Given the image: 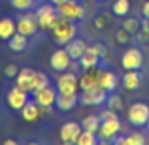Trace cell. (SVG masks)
I'll list each match as a JSON object with an SVG mask.
<instances>
[{
	"label": "cell",
	"mask_w": 149,
	"mask_h": 145,
	"mask_svg": "<svg viewBox=\"0 0 149 145\" xmlns=\"http://www.w3.org/2000/svg\"><path fill=\"white\" fill-rule=\"evenodd\" d=\"M96 2H100V4H104V2H108V0H96Z\"/></svg>",
	"instance_id": "cell-42"
},
{
	"label": "cell",
	"mask_w": 149,
	"mask_h": 145,
	"mask_svg": "<svg viewBox=\"0 0 149 145\" xmlns=\"http://www.w3.org/2000/svg\"><path fill=\"white\" fill-rule=\"evenodd\" d=\"M79 89V77L76 76V72H61L57 77V91L62 94H77Z\"/></svg>",
	"instance_id": "cell-10"
},
{
	"label": "cell",
	"mask_w": 149,
	"mask_h": 145,
	"mask_svg": "<svg viewBox=\"0 0 149 145\" xmlns=\"http://www.w3.org/2000/svg\"><path fill=\"white\" fill-rule=\"evenodd\" d=\"M127 121L134 128H143L149 123V104L146 102H134L127 111Z\"/></svg>",
	"instance_id": "cell-4"
},
{
	"label": "cell",
	"mask_w": 149,
	"mask_h": 145,
	"mask_svg": "<svg viewBox=\"0 0 149 145\" xmlns=\"http://www.w3.org/2000/svg\"><path fill=\"white\" fill-rule=\"evenodd\" d=\"M98 85L108 92H115L117 87L121 85V79L113 70H100L98 74Z\"/></svg>",
	"instance_id": "cell-16"
},
{
	"label": "cell",
	"mask_w": 149,
	"mask_h": 145,
	"mask_svg": "<svg viewBox=\"0 0 149 145\" xmlns=\"http://www.w3.org/2000/svg\"><path fill=\"white\" fill-rule=\"evenodd\" d=\"M100 124H102V119H100V115H87L83 121H81V126H83V130L95 132V134H98V130H100Z\"/></svg>",
	"instance_id": "cell-28"
},
{
	"label": "cell",
	"mask_w": 149,
	"mask_h": 145,
	"mask_svg": "<svg viewBox=\"0 0 149 145\" xmlns=\"http://www.w3.org/2000/svg\"><path fill=\"white\" fill-rule=\"evenodd\" d=\"M77 64H79L81 70H91V68H98L102 64V57L98 55V51H96L95 45H89L87 51H85L83 55H81V58L77 60Z\"/></svg>",
	"instance_id": "cell-15"
},
{
	"label": "cell",
	"mask_w": 149,
	"mask_h": 145,
	"mask_svg": "<svg viewBox=\"0 0 149 145\" xmlns=\"http://www.w3.org/2000/svg\"><path fill=\"white\" fill-rule=\"evenodd\" d=\"M146 64V55L138 45H132L121 55V66L123 70H142Z\"/></svg>",
	"instance_id": "cell-6"
},
{
	"label": "cell",
	"mask_w": 149,
	"mask_h": 145,
	"mask_svg": "<svg viewBox=\"0 0 149 145\" xmlns=\"http://www.w3.org/2000/svg\"><path fill=\"white\" fill-rule=\"evenodd\" d=\"M142 28L149 32V17H143V19H142Z\"/></svg>",
	"instance_id": "cell-39"
},
{
	"label": "cell",
	"mask_w": 149,
	"mask_h": 145,
	"mask_svg": "<svg viewBox=\"0 0 149 145\" xmlns=\"http://www.w3.org/2000/svg\"><path fill=\"white\" fill-rule=\"evenodd\" d=\"M143 85V74L142 70H127L121 77V87L128 92H134L138 89H142Z\"/></svg>",
	"instance_id": "cell-14"
},
{
	"label": "cell",
	"mask_w": 149,
	"mask_h": 145,
	"mask_svg": "<svg viewBox=\"0 0 149 145\" xmlns=\"http://www.w3.org/2000/svg\"><path fill=\"white\" fill-rule=\"evenodd\" d=\"M106 104H108V108L113 109V111H121V109H123V98L119 94H115V92H109Z\"/></svg>",
	"instance_id": "cell-33"
},
{
	"label": "cell",
	"mask_w": 149,
	"mask_h": 145,
	"mask_svg": "<svg viewBox=\"0 0 149 145\" xmlns=\"http://www.w3.org/2000/svg\"><path fill=\"white\" fill-rule=\"evenodd\" d=\"M6 44H8V49L10 51H13V53H23V51L29 49V36H25V34H21V32H15Z\"/></svg>",
	"instance_id": "cell-23"
},
{
	"label": "cell",
	"mask_w": 149,
	"mask_h": 145,
	"mask_svg": "<svg viewBox=\"0 0 149 145\" xmlns=\"http://www.w3.org/2000/svg\"><path fill=\"white\" fill-rule=\"evenodd\" d=\"M113 40H115L117 45H128L132 42V34L127 32V30L121 26V28H117L115 32H113Z\"/></svg>",
	"instance_id": "cell-31"
},
{
	"label": "cell",
	"mask_w": 149,
	"mask_h": 145,
	"mask_svg": "<svg viewBox=\"0 0 149 145\" xmlns=\"http://www.w3.org/2000/svg\"><path fill=\"white\" fill-rule=\"evenodd\" d=\"M108 94H109L108 91H104L100 85H96L93 89H85V91L79 92V104L81 105H102L108 100Z\"/></svg>",
	"instance_id": "cell-11"
},
{
	"label": "cell",
	"mask_w": 149,
	"mask_h": 145,
	"mask_svg": "<svg viewBox=\"0 0 149 145\" xmlns=\"http://www.w3.org/2000/svg\"><path fill=\"white\" fill-rule=\"evenodd\" d=\"M123 28L127 30V32H130V34H136L140 28H142V21H140L138 17L127 15V17H123Z\"/></svg>",
	"instance_id": "cell-29"
},
{
	"label": "cell",
	"mask_w": 149,
	"mask_h": 145,
	"mask_svg": "<svg viewBox=\"0 0 149 145\" xmlns=\"http://www.w3.org/2000/svg\"><path fill=\"white\" fill-rule=\"evenodd\" d=\"M64 47H66V51H68V55L72 57V60H79L81 55L87 51L89 45H87V42H85L83 38H77V36H76L72 42H68Z\"/></svg>",
	"instance_id": "cell-19"
},
{
	"label": "cell",
	"mask_w": 149,
	"mask_h": 145,
	"mask_svg": "<svg viewBox=\"0 0 149 145\" xmlns=\"http://www.w3.org/2000/svg\"><path fill=\"white\" fill-rule=\"evenodd\" d=\"M96 47V51H98V55L102 57V60H106V58H108V47H106L104 44H93Z\"/></svg>",
	"instance_id": "cell-37"
},
{
	"label": "cell",
	"mask_w": 149,
	"mask_h": 145,
	"mask_svg": "<svg viewBox=\"0 0 149 145\" xmlns=\"http://www.w3.org/2000/svg\"><path fill=\"white\" fill-rule=\"evenodd\" d=\"M58 13H61V17H64V19H70V21H74V23H79V21H83L85 15H87V8H85L79 0H68V2H64V4L58 6Z\"/></svg>",
	"instance_id": "cell-7"
},
{
	"label": "cell",
	"mask_w": 149,
	"mask_h": 145,
	"mask_svg": "<svg viewBox=\"0 0 149 145\" xmlns=\"http://www.w3.org/2000/svg\"><path fill=\"white\" fill-rule=\"evenodd\" d=\"M130 10H132L130 0H115V2L111 4V13L115 15V17H121V19L130 15Z\"/></svg>",
	"instance_id": "cell-25"
},
{
	"label": "cell",
	"mask_w": 149,
	"mask_h": 145,
	"mask_svg": "<svg viewBox=\"0 0 149 145\" xmlns=\"http://www.w3.org/2000/svg\"><path fill=\"white\" fill-rule=\"evenodd\" d=\"M147 130H149V123H147Z\"/></svg>",
	"instance_id": "cell-43"
},
{
	"label": "cell",
	"mask_w": 149,
	"mask_h": 145,
	"mask_svg": "<svg viewBox=\"0 0 149 145\" xmlns=\"http://www.w3.org/2000/svg\"><path fill=\"white\" fill-rule=\"evenodd\" d=\"M72 64H74V60L68 55V51H66L64 45H58V47L51 53V57H49V68L53 70V72H57V74L70 70Z\"/></svg>",
	"instance_id": "cell-8"
},
{
	"label": "cell",
	"mask_w": 149,
	"mask_h": 145,
	"mask_svg": "<svg viewBox=\"0 0 149 145\" xmlns=\"http://www.w3.org/2000/svg\"><path fill=\"white\" fill-rule=\"evenodd\" d=\"M29 94H30L29 91L21 89L19 85H13V87L8 91V94H6V104H8V108H10L11 111H21V108L30 100Z\"/></svg>",
	"instance_id": "cell-12"
},
{
	"label": "cell",
	"mask_w": 149,
	"mask_h": 145,
	"mask_svg": "<svg viewBox=\"0 0 149 145\" xmlns=\"http://www.w3.org/2000/svg\"><path fill=\"white\" fill-rule=\"evenodd\" d=\"M123 132V123H121L119 117H113V119H102L100 130H98V142L104 143H113V139Z\"/></svg>",
	"instance_id": "cell-5"
},
{
	"label": "cell",
	"mask_w": 149,
	"mask_h": 145,
	"mask_svg": "<svg viewBox=\"0 0 149 145\" xmlns=\"http://www.w3.org/2000/svg\"><path fill=\"white\" fill-rule=\"evenodd\" d=\"M34 15H36V21L40 30H51L55 26V23L61 19L58 13V8L51 2H42L34 8Z\"/></svg>",
	"instance_id": "cell-2"
},
{
	"label": "cell",
	"mask_w": 149,
	"mask_h": 145,
	"mask_svg": "<svg viewBox=\"0 0 149 145\" xmlns=\"http://www.w3.org/2000/svg\"><path fill=\"white\" fill-rule=\"evenodd\" d=\"M19 142L17 139H13V138H8V139H4V145H17Z\"/></svg>",
	"instance_id": "cell-40"
},
{
	"label": "cell",
	"mask_w": 149,
	"mask_h": 145,
	"mask_svg": "<svg viewBox=\"0 0 149 145\" xmlns=\"http://www.w3.org/2000/svg\"><path fill=\"white\" fill-rule=\"evenodd\" d=\"M93 26H95L96 30H106L109 26V15L108 11H100V13H96L95 17H93Z\"/></svg>",
	"instance_id": "cell-30"
},
{
	"label": "cell",
	"mask_w": 149,
	"mask_h": 145,
	"mask_svg": "<svg viewBox=\"0 0 149 145\" xmlns=\"http://www.w3.org/2000/svg\"><path fill=\"white\" fill-rule=\"evenodd\" d=\"M98 115H100V119H113V117H119V115H117V111H113V109H109V108L102 109Z\"/></svg>",
	"instance_id": "cell-35"
},
{
	"label": "cell",
	"mask_w": 149,
	"mask_h": 145,
	"mask_svg": "<svg viewBox=\"0 0 149 145\" xmlns=\"http://www.w3.org/2000/svg\"><path fill=\"white\" fill-rule=\"evenodd\" d=\"M15 32H17L15 19L10 17V15H4V17H0V40H2V42H8Z\"/></svg>",
	"instance_id": "cell-21"
},
{
	"label": "cell",
	"mask_w": 149,
	"mask_h": 145,
	"mask_svg": "<svg viewBox=\"0 0 149 145\" xmlns=\"http://www.w3.org/2000/svg\"><path fill=\"white\" fill-rule=\"evenodd\" d=\"M113 143L115 145H146L147 138H146V134H142L140 130H132V132H128L127 136L119 134L113 139Z\"/></svg>",
	"instance_id": "cell-18"
},
{
	"label": "cell",
	"mask_w": 149,
	"mask_h": 145,
	"mask_svg": "<svg viewBox=\"0 0 149 145\" xmlns=\"http://www.w3.org/2000/svg\"><path fill=\"white\" fill-rule=\"evenodd\" d=\"M57 96H58V91H57V87H53V85H47V87L38 89L36 92H32V100L42 108V113H51L53 111Z\"/></svg>",
	"instance_id": "cell-3"
},
{
	"label": "cell",
	"mask_w": 149,
	"mask_h": 145,
	"mask_svg": "<svg viewBox=\"0 0 149 145\" xmlns=\"http://www.w3.org/2000/svg\"><path fill=\"white\" fill-rule=\"evenodd\" d=\"M142 15H143V17H149V0H146V2H143V6H142Z\"/></svg>",
	"instance_id": "cell-38"
},
{
	"label": "cell",
	"mask_w": 149,
	"mask_h": 145,
	"mask_svg": "<svg viewBox=\"0 0 149 145\" xmlns=\"http://www.w3.org/2000/svg\"><path fill=\"white\" fill-rule=\"evenodd\" d=\"M11 6V10L19 11V13H23V11H32L34 8L38 6V0H8Z\"/></svg>",
	"instance_id": "cell-27"
},
{
	"label": "cell",
	"mask_w": 149,
	"mask_h": 145,
	"mask_svg": "<svg viewBox=\"0 0 149 145\" xmlns=\"http://www.w3.org/2000/svg\"><path fill=\"white\" fill-rule=\"evenodd\" d=\"M0 115H2V109H0Z\"/></svg>",
	"instance_id": "cell-44"
},
{
	"label": "cell",
	"mask_w": 149,
	"mask_h": 145,
	"mask_svg": "<svg viewBox=\"0 0 149 145\" xmlns=\"http://www.w3.org/2000/svg\"><path fill=\"white\" fill-rule=\"evenodd\" d=\"M19 70L21 68H19L15 62H10V64L4 66V77H6V79H15L17 74H19Z\"/></svg>",
	"instance_id": "cell-34"
},
{
	"label": "cell",
	"mask_w": 149,
	"mask_h": 145,
	"mask_svg": "<svg viewBox=\"0 0 149 145\" xmlns=\"http://www.w3.org/2000/svg\"><path fill=\"white\" fill-rule=\"evenodd\" d=\"M15 25H17V32L25 34V36H29V38H34L38 34V30H40L34 11H23V13L15 19Z\"/></svg>",
	"instance_id": "cell-9"
},
{
	"label": "cell",
	"mask_w": 149,
	"mask_h": 145,
	"mask_svg": "<svg viewBox=\"0 0 149 145\" xmlns=\"http://www.w3.org/2000/svg\"><path fill=\"white\" fill-rule=\"evenodd\" d=\"M136 36H138V42L140 44H149V32L143 28H140L138 32H136Z\"/></svg>",
	"instance_id": "cell-36"
},
{
	"label": "cell",
	"mask_w": 149,
	"mask_h": 145,
	"mask_svg": "<svg viewBox=\"0 0 149 145\" xmlns=\"http://www.w3.org/2000/svg\"><path fill=\"white\" fill-rule=\"evenodd\" d=\"M49 2H51V4H55V6H57V8H58V6H61V4H64V2H68V0H49Z\"/></svg>",
	"instance_id": "cell-41"
},
{
	"label": "cell",
	"mask_w": 149,
	"mask_h": 145,
	"mask_svg": "<svg viewBox=\"0 0 149 145\" xmlns=\"http://www.w3.org/2000/svg\"><path fill=\"white\" fill-rule=\"evenodd\" d=\"M38 2H40V0H38Z\"/></svg>",
	"instance_id": "cell-45"
},
{
	"label": "cell",
	"mask_w": 149,
	"mask_h": 145,
	"mask_svg": "<svg viewBox=\"0 0 149 145\" xmlns=\"http://www.w3.org/2000/svg\"><path fill=\"white\" fill-rule=\"evenodd\" d=\"M19 113H21V119L25 121V123H36V121L44 115V113H42V108L34 100L26 102V104L21 108V111H19Z\"/></svg>",
	"instance_id": "cell-17"
},
{
	"label": "cell",
	"mask_w": 149,
	"mask_h": 145,
	"mask_svg": "<svg viewBox=\"0 0 149 145\" xmlns=\"http://www.w3.org/2000/svg\"><path fill=\"white\" fill-rule=\"evenodd\" d=\"M34 72H36V70H32V68H21L19 74H17V77H15V85H19L21 89H25V91L30 92V85H32Z\"/></svg>",
	"instance_id": "cell-24"
},
{
	"label": "cell",
	"mask_w": 149,
	"mask_h": 145,
	"mask_svg": "<svg viewBox=\"0 0 149 145\" xmlns=\"http://www.w3.org/2000/svg\"><path fill=\"white\" fill-rule=\"evenodd\" d=\"M96 143H98V134L89 130H83L77 138V145H96Z\"/></svg>",
	"instance_id": "cell-32"
},
{
	"label": "cell",
	"mask_w": 149,
	"mask_h": 145,
	"mask_svg": "<svg viewBox=\"0 0 149 145\" xmlns=\"http://www.w3.org/2000/svg\"><path fill=\"white\" fill-rule=\"evenodd\" d=\"M81 132H83V126H81V123L68 121V123H64L61 128H58V138H61L62 143L74 145V143H77V138H79Z\"/></svg>",
	"instance_id": "cell-13"
},
{
	"label": "cell",
	"mask_w": 149,
	"mask_h": 145,
	"mask_svg": "<svg viewBox=\"0 0 149 145\" xmlns=\"http://www.w3.org/2000/svg\"><path fill=\"white\" fill-rule=\"evenodd\" d=\"M77 104H79V96L77 94H62V92H58L55 108H57L58 111H72Z\"/></svg>",
	"instance_id": "cell-22"
},
{
	"label": "cell",
	"mask_w": 149,
	"mask_h": 145,
	"mask_svg": "<svg viewBox=\"0 0 149 145\" xmlns=\"http://www.w3.org/2000/svg\"><path fill=\"white\" fill-rule=\"evenodd\" d=\"M98 68H91V70H83V74L79 76V91L85 89H93L98 85Z\"/></svg>",
	"instance_id": "cell-20"
},
{
	"label": "cell",
	"mask_w": 149,
	"mask_h": 145,
	"mask_svg": "<svg viewBox=\"0 0 149 145\" xmlns=\"http://www.w3.org/2000/svg\"><path fill=\"white\" fill-rule=\"evenodd\" d=\"M49 32H51V38H53V42L57 45H66L68 42H72L77 36V23L61 17Z\"/></svg>",
	"instance_id": "cell-1"
},
{
	"label": "cell",
	"mask_w": 149,
	"mask_h": 145,
	"mask_svg": "<svg viewBox=\"0 0 149 145\" xmlns=\"http://www.w3.org/2000/svg\"><path fill=\"white\" fill-rule=\"evenodd\" d=\"M47 85H51V79H49L47 74H44V72H34L32 85H30V94H32V92H36L38 89L47 87Z\"/></svg>",
	"instance_id": "cell-26"
}]
</instances>
